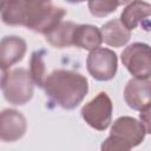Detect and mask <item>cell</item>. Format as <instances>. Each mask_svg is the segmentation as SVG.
I'll return each mask as SVG.
<instances>
[{
    "label": "cell",
    "mask_w": 151,
    "mask_h": 151,
    "mask_svg": "<svg viewBox=\"0 0 151 151\" xmlns=\"http://www.w3.org/2000/svg\"><path fill=\"white\" fill-rule=\"evenodd\" d=\"M29 73L35 85L39 87H44V83L46 79V67L41 52H33L29 63Z\"/></svg>",
    "instance_id": "e0dca14e"
},
{
    "label": "cell",
    "mask_w": 151,
    "mask_h": 151,
    "mask_svg": "<svg viewBox=\"0 0 151 151\" xmlns=\"http://www.w3.org/2000/svg\"><path fill=\"white\" fill-rule=\"evenodd\" d=\"M86 68L96 80H111L114 78L118 68L117 54L112 50L105 47L92 50L86 59Z\"/></svg>",
    "instance_id": "52a82bcc"
},
{
    "label": "cell",
    "mask_w": 151,
    "mask_h": 151,
    "mask_svg": "<svg viewBox=\"0 0 151 151\" xmlns=\"http://www.w3.org/2000/svg\"><path fill=\"white\" fill-rule=\"evenodd\" d=\"M131 0H87L88 11L93 17L104 18L113 13L119 6L129 4Z\"/></svg>",
    "instance_id": "2e32d148"
},
{
    "label": "cell",
    "mask_w": 151,
    "mask_h": 151,
    "mask_svg": "<svg viewBox=\"0 0 151 151\" xmlns=\"http://www.w3.org/2000/svg\"><path fill=\"white\" fill-rule=\"evenodd\" d=\"M27 129L24 114L13 109H5L0 114V139L2 142H17L24 137Z\"/></svg>",
    "instance_id": "ba28073f"
},
{
    "label": "cell",
    "mask_w": 151,
    "mask_h": 151,
    "mask_svg": "<svg viewBox=\"0 0 151 151\" xmlns=\"http://www.w3.org/2000/svg\"><path fill=\"white\" fill-rule=\"evenodd\" d=\"M122 63L133 78L151 77V46L145 42H133L122 52Z\"/></svg>",
    "instance_id": "8992f818"
},
{
    "label": "cell",
    "mask_w": 151,
    "mask_h": 151,
    "mask_svg": "<svg viewBox=\"0 0 151 151\" xmlns=\"http://www.w3.org/2000/svg\"><path fill=\"white\" fill-rule=\"evenodd\" d=\"M145 134L146 132L140 120L123 116L113 122L110 136L103 142L100 149L107 151H127L142 144Z\"/></svg>",
    "instance_id": "7a4b0ae2"
},
{
    "label": "cell",
    "mask_w": 151,
    "mask_h": 151,
    "mask_svg": "<svg viewBox=\"0 0 151 151\" xmlns=\"http://www.w3.org/2000/svg\"><path fill=\"white\" fill-rule=\"evenodd\" d=\"M27 50L26 41L15 35H7L1 39L0 44V65L1 70L7 71L11 66L22 60Z\"/></svg>",
    "instance_id": "30bf717a"
},
{
    "label": "cell",
    "mask_w": 151,
    "mask_h": 151,
    "mask_svg": "<svg viewBox=\"0 0 151 151\" xmlns=\"http://www.w3.org/2000/svg\"><path fill=\"white\" fill-rule=\"evenodd\" d=\"M103 42L101 31L93 25H77L73 35V46L92 51L100 47Z\"/></svg>",
    "instance_id": "4fadbf2b"
},
{
    "label": "cell",
    "mask_w": 151,
    "mask_h": 151,
    "mask_svg": "<svg viewBox=\"0 0 151 151\" xmlns=\"http://www.w3.org/2000/svg\"><path fill=\"white\" fill-rule=\"evenodd\" d=\"M139 120L143 124L145 132L151 134V104L146 105L139 111Z\"/></svg>",
    "instance_id": "ac0fdd59"
},
{
    "label": "cell",
    "mask_w": 151,
    "mask_h": 151,
    "mask_svg": "<svg viewBox=\"0 0 151 151\" xmlns=\"http://www.w3.org/2000/svg\"><path fill=\"white\" fill-rule=\"evenodd\" d=\"M67 2L70 4H80V2H84V1H87V0H66Z\"/></svg>",
    "instance_id": "d6986e66"
},
{
    "label": "cell",
    "mask_w": 151,
    "mask_h": 151,
    "mask_svg": "<svg viewBox=\"0 0 151 151\" xmlns=\"http://www.w3.org/2000/svg\"><path fill=\"white\" fill-rule=\"evenodd\" d=\"M124 99L132 110L140 111L151 104V80L132 78L124 88Z\"/></svg>",
    "instance_id": "9c48e42d"
},
{
    "label": "cell",
    "mask_w": 151,
    "mask_h": 151,
    "mask_svg": "<svg viewBox=\"0 0 151 151\" xmlns=\"http://www.w3.org/2000/svg\"><path fill=\"white\" fill-rule=\"evenodd\" d=\"M77 25L72 21H61L52 31L45 34L46 41L55 48L73 46V35Z\"/></svg>",
    "instance_id": "9a60e30c"
},
{
    "label": "cell",
    "mask_w": 151,
    "mask_h": 151,
    "mask_svg": "<svg viewBox=\"0 0 151 151\" xmlns=\"http://www.w3.org/2000/svg\"><path fill=\"white\" fill-rule=\"evenodd\" d=\"M65 15L66 9L63 7L53 6L51 2L28 0L25 27L45 35L58 26Z\"/></svg>",
    "instance_id": "3957f363"
},
{
    "label": "cell",
    "mask_w": 151,
    "mask_h": 151,
    "mask_svg": "<svg viewBox=\"0 0 151 151\" xmlns=\"http://www.w3.org/2000/svg\"><path fill=\"white\" fill-rule=\"evenodd\" d=\"M46 96L65 110L76 109L88 92V81L81 73L70 70H54L45 79Z\"/></svg>",
    "instance_id": "6da1fadb"
},
{
    "label": "cell",
    "mask_w": 151,
    "mask_h": 151,
    "mask_svg": "<svg viewBox=\"0 0 151 151\" xmlns=\"http://www.w3.org/2000/svg\"><path fill=\"white\" fill-rule=\"evenodd\" d=\"M113 105L106 92H99L92 100L81 107V117L92 129L98 131L106 130L112 122Z\"/></svg>",
    "instance_id": "5b68a950"
},
{
    "label": "cell",
    "mask_w": 151,
    "mask_h": 151,
    "mask_svg": "<svg viewBox=\"0 0 151 151\" xmlns=\"http://www.w3.org/2000/svg\"><path fill=\"white\" fill-rule=\"evenodd\" d=\"M33 79L25 68L2 72L1 90L5 99L13 105H25L33 97Z\"/></svg>",
    "instance_id": "277c9868"
},
{
    "label": "cell",
    "mask_w": 151,
    "mask_h": 151,
    "mask_svg": "<svg viewBox=\"0 0 151 151\" xmlns=\"http://www.w3.org/2000/svg\"><path fill=\"white\" fill-rule=\"evenodd\" d=\"M100 31L103 41L111 47H122L126 45L131 38V31L125 27L120 19H113L105 22Z\"/></svg>",
    "instance_id": "8fae6325"
},
{
    "label": "cell",
    "mask_w": 151,
    "mask_h": 151,
    "mask_svg": "<svg viewBox=\"0 0 151 151\" xmlns=\"http://www.w3.org/2000/svg\"><path fill=\"white\" fill-rule=\"evenodd\" d=\"M28 0H2L1 19L9 26H25Z\"/></svg>",
    "instance_id": "5bb4252c"
},
{
    "label": "cell",
    "mask_w": 151,
    "mask_h": 151,
    "mask_svg": "<svg viewBox=\"0 0 151 151\" xmlns=\"http://www.w3.org/2000/svg\"><path fill=\"white\" fill-rule=\"evenodd\" d=\"M37 1H40V2H50L51 0H37Z\"/></svg>",
    "instance_id": "ffe728a7"
},
{
    "label": "cell",
    "mask_w": 151,
    "mask_h": 151,
    "mask_svg": "<svg viewBox=\"0 0 151 151\" xmlns=\"http://www.w3.org/2000/svg\"><path fill=\"white\" fill-rule=\"evenodd\" d=\"M151 15V5L143 0H132L123 9L120 21L130 31L134 29L140 21Z\"/></svg>",
    "instance_id": "7c38bea8"
}]
</instances>
